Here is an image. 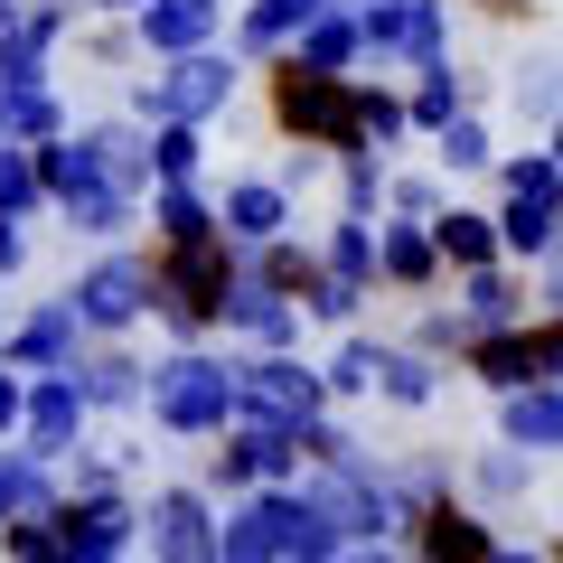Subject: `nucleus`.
I'll return each mask as SVG.
<instances>
[{
	"mask_svg": "<svg viewBox=\"0 0 563 563\" xmlns=\"http://www.w3.org/2000/svg\"><path fill=\"white\" fill-rule=\"evenodd\" d=\"M376 282L395 291V301H442L451 273H442V244H432V225L376 217Z\"/></svg>",
	"mask_w": 563,
	"mask_h": 563,
	"instance_id": "412c9836",
	"label": "nucleus"
},
{
	"mask_svg": "<svg viewBox=\"0 0 563 563\" xmlns=\"http://www.w3.org/2000/svg\"><path fill=\"white\" fill-rule=\"evenodd\" d=\"M357 132H366V151H385V161L413 141V113H404V76H357Z\"/></svg>",
	"mask_w": 563,
	"mask_h": 563,
	"instance_id": "37998d69",
	"label": "nucleus"
},
{
	"mask_svg": "<svg viewBox=\"0 0 563 563\" xmlns=\"http://www.w3.org/2000/svg\"><path fill=\"white\" fill-rule=\"evenodd\" d=\"M442 207H451V179H442L432 161H422V169H395V179H385V217H404V225H432Z\"/></svg>",
	"mask_w": 563,
	"mask_h": 563,
	"instance_id": "8fccbe9b",
	"label": "nucleus"
},
{
	"mask_svg": "<svg viewBox=\"0 0 563 563\" xmlns=\"http://www.w3.org/2000/svg\"><path fill=\"white\" fill-rule=\"evenodd\" d=\"M385 347H395V339H376V329H339V347L320 357V376H329V404H339V413H357V404H376Z\"/></svg>",
	"mask_w": 563,
	"mask_h": 563,
	"instance_id": "72a5a7b5",
	"label": "nucleus"
},
{
	"mask_svg": "<svg viewBox=\"0 0 563 563\" xmlns=\"http://www.w3.org/2000/svg\"><path fill=\"white\" fill-rule=\"evenodd\" d=\"M0 563H66V554H57V526H47V517L0 526Z\"/></svg>",
	"mask_w": 563,
	"mask_h": 563,
	"instance_id": "864d4df0",
	"label": "nucleus"
},
{
	"mask_svg": "<svg viewBox=\"0 0 563 563\" xmlns=\"http://www.w3.org/2000/svg\"><path fill=\"white\" fill-rule=\"evenodd\" d=\"M179 179H217L207 122H151V188H179Z\"/></svg>",
	"mask_w": 563,
	"mask_h": 563,
	"instance_id": "c03bdc74",
	"label": "nucleus"
},
{
	"mask_svg": "<svg viewBox=\"0 0 563 563\" xmlns=\"http://www.w3.org/2000/svg\"><path fill=\"white\" fill-rule=\"evenodd\" d=\"M244 273L263 282V291H282V301H310V282H320V235H273V244H254L244 254Z\"/></svg>",
	"mask_w": 563,
	"mask_h": 563,
	"instance_id": "e433bc0d",
	"label": "nucleus"
},
{
	"mask_svg": "<svg viewBox=\"0 0 563 563\" xmlns=\"http://www.w3.org/2000/svg\"><path fill=\"white\" fill-rule=\"evenodd\" d=\"M301 488L347 544H395L404 536L395 488H385V451H357V461H339V470H301Z\"/></svg>",
	"mask_w": 563,
	"mask_h": 563,
	"instance_id": "1a4fd4ad",
	"label": "nucleus"
},
{
	"mask_svg": "<svg viewBox=\"0 0 563 563\" xmlns=\"http://www.w3.org/2000/svg\"><path fill=\"white\" fill-rule=\"evenodd\" d=\"M451 301L470 310V329H517L526 310H536V273H526V263H479V273L451 282Z\"/></svg>",
	"mask_w": 563,
	"mask_h": 563,
	"instance_id": "c85d7f7f",
	"label": "nucleus"
},
{
	"mask_svg": "<svg viewBox=\"0 0 563 563\" xmlns=\"http://www.w3.org/2000/svg\"><path fill=\"white\" fill-rule=\"evenodd\" d=\"M132 38H141V57H188V47L225 38V10H207V0H141Z\"/></svg>",
	"mask_w": 563,
	"mask_h": 563,
	"instance_id": "cd10ccee",
	"label": "nucleus"
},
{
	"mask_svg": "<svg viewBox=\"0 0 563 563\" xmlns=\"http://www.w3.org/2000/svg\"><path fill=\"white\" fill-rule=\"evenodd\" d=\"M254 85V66L235 57V47H188V57H151L141 76H122V113L132 122H207L217 132L225 113H235V95Z\"/></svg>",
	"mask_w": 563,
	"mask_h": 563,
	"instance_id": "7ed1b4c3",
	"label": "nucleus"
},
{
	"mask_svg": "<svg viewBox=\"0 0 563 563\" xmlns=\"http://www.w3.org/2000/svg\"><path fill=\"white\" fill-rule=\"evenodd\" d=\"M451 10H470V20H526L536 0H451Z\"/></svg>",
	"mask_w": 563,
	"mask_h": 563,
	"instance_id": "13d9d810",
	"label": "nucleus"
},
{
	"mask_svg": "<svg viewBox=\"0 0 563 563\" xmlns=\"http://www.w3.org/2000/svg\"><path fill=\"white\" fill-rule=\"evenodd\" d=\"M339 563H404V544H347Z\"/></svg>",
	"mask_w": 563,
	"mask_h": 563,
	"instance_id": "052dcab7",
	"label": "nucleus"
},
{
	"mask_svg": "<svg viewBox=\"0 0 563 563\" xmlns=\"http://www.w3.org/2000/svg\"><path fill=\"white\" fill-rule=\"evenodd\" d=\"M385 488H395V517H422V507L461 498V451H442V442L385 451Z\"/></svg>",
	"mask_w": 563,
	"mask_h": 563,
	"instance_id": "c756f323",
	"label": "nucleus"
},
{
	"mask_svg": "<svg viewBox=\"0 0 563 563\" xmlns=\"http://www.w3.org/2000/svg\"><path fill=\"white\" fill-rule=\"evenodd\" d=\"M488 563H554V554H544V544H526V536H498V554H488Z\"/></svg>",
	"mask_w": 563,
	"mask_h": 563,
	"instance_id": "bf43d9fd",
	"label": "nucleus"
},
{
	"mask_svg": "<svg viewBox=\"0 0 563 563\" xmlns=\"http://www.w3.org/2000/svg\"><path fill=\"white\" fill-rule=\"evenodd\" d=\"M320 273L385 291V282H376V217H339V207H329V225H320Z\"/></svg>",
	"mask_w": 563,
	"mask_h": 563,
	"instance_id": "a19ab883",
	"label": "nucleus"
},
{
	"mask_svg": "<svg viewBox=\"0 0 563 563\" xmlns=\"http://www.w3.org/2000/svg\"><path fill=\"white\" fill-rule=\"evenodd\" d=\"M0 329H10V310H0Z\"/></svg>",
	"mask_w": 563,
	"mask_h": 563,
	"instance_id": "0e129e2a",
	"label": "nucleus"
},
{
	"mask_svg": "<svg viewBox=\"0 0 563 563\" xmlns=\"http://www.w3.org/2000/svg\"><path fill=\"white\" fill-rule=\"evenodd\" d=\"M385 179H395V161H385V151H339V161H329L339 217H385Z\"/></svg>",
	"mask_w": 563,
	"mask_h": 563,
	"instance_id": "49530a36",
	"label": "nucleus"
},
{
	"mask_svg": "<svg viewBox=\"0 0 563 563\" xmlns=\"http://www.w3.org/2000/svg\"><path fill=\"white\" fill-rule=\"evenodd\" d=\"M310 310L301 301H282V291H263L254 273H235V291H225V347H244V357H282V347H301Z\"/></svg>",
	"mask_w": 563,
	"mask_h": 563,
	"instance_id": "a211bd4d",
	"label": "nucleus"
},
{
	"mask_svg": "<svg viewBox=\"0 0 563 563\" xmlns=\"http://www.w3.org/2000/svg\"><path fill=\"white\" fill-rule=\"evenodd\" d=\"M366 301H376V291H366V282H339V273H320V282H310V320H320V329H366Z\"/></svg>",
	"mask_w": 563,
	"mask_h": 563,
	"instance_id": "3c124183",
	"label": "nucleus"
},
{
	"mask_svg": "<svg viewBox=\"0 0 563 563\" xmlns=\"http://www.w3.org/2000/svg\"><path fill=\"white\" fill-rule=\"evenodd\" d=\"M10 10H20V0H0V29H10Z\"/></svg>",
	"mask_w": 563,
	"mask_h": 563,
	"instance_id": "e2e57ef3",
	"label": "nucleus"
},
{
	"mask_svg": "<svg viewBox=\"0 0 563 563\" xmlns=\"http://www.w3.org/2000/svg\"><path fill=\"white\" fill-rule=\"evenodd\" d=\"M76 20H85V0H20L10 10V29H0V85L20 95V85H57L66 76V47H76Z\"/></svg>",
	"mask_w": 563,
	"mask_h": 563,
	"instance_id": "f8f14e48",
	"label": "nucleus"
},
{
	"mask_svg": "<svg viewBox=\"0 0 563 563\" xmlns=\"http://www.w3.org/2000/svg\"><path fill=\"white\" fill-rule=\"evenodd\" d=\"M498 442L536 451V461H563V385H517V395H498Z\"/></svg>",
	"mask_w": 563,
	"mask_h": 563,
	"instance_id": "2f4dec72",
	"label": "nucleus"
},
{
	"mask_svg": "<svg viewBox=\"0 0 563 563\" xmlns=\"http://www.w3.org/2000/svg\"><path fill=\"white\" fill-rule=\"evenodd\" d=\"M217 225H225V244H235V254H254V244L291 235V225H301V207L273 188V169H225V179H217Z\"/></svg>",
	"mask_w": 563,
	"mask_h": 563,
	"instance_id": "6ab92c4d",
	"label": "nucleus"
},
{
	"mask_svg": "<svg viewBox=\"0 0 563 563\" xmlns=\"http://www.w3.org/2000/svg\"><path fill=\"white\" fill-rule=\"evenodd\" d=\"M235 273H244V254L225 235H207V244H151V320L169 329V347H217Z\"/></svg>",
	"mask_w": 563,
	"mask_h": 563,
	"instance_id": "f03ea898",
	"label": "nucleus"
},
{
	"mask_svg": "<svg viewBox=\"0 0 563 563\" xmlns=\"http://www.w3.org/2000/svg\"><path fill=\"white\" fill-rule=\"evenodd\" d=\"M254 85H263V122H273V141H301V151H366V132H357V76H310V66H291V57H273V66H254Z\"/></svg>",
	"mask_w": 563,
	"mask_h": 563,
	"instance_id": "39448f33",
	"label": "nucleus"
},
{
	"mask_svg": "<svg viewBox=\"0 0 563 563\" xmlns=\"http://www.w3.org/2000/svg\"><path fill=\"white\" fill-rule=\"evenodd\" d=\"M0 95H10V85H0ZM57 132H76V103H66L57 85H20V95L0 103V141L38 151V141H57Z\"/></svg>",
	"mask_w": 563,
	"mask_h": 563,
	"instance_id": "58836bf2",
	"label": "nucleus"
},
{
	"mask_svg": "<svg viewBox=\"0 0 563 563\" xmlns=\"http://www.w3.org/2000/svg\"><path fill=\"white\" fill-rule=\"evenodd\" d=\"M498 113L517 122L526 141H544V122L563 113V57H554V47H526V57L498 76Z\"/></svg>",
	"mask_w": 563,
	"mask_h": 563,
	"instance_id": "bb28decb",
	"label": "nucleus"
},
{
	"mask_svg": "<svg viewBox=\"0 0 563 563\" xmlns=\"http://www.w3.org/2000/svg\"><path fill=\"white\" fill-rule=\"evenodd\" d=\"M544 151H554V161H563V113H554V122H544Z\"/></svg>",
	"mask_w": 563,
	"mask_h": 563,
	"instance_id": "680f3d73",
	"label": "nucleus"
},
{
	"mask_svg": "<svg viewBox=\"0 0 563 563\" xmlns=\"http://www.w3.org/2000/svg\"><path fill=\"white\" fill-rule=\"evenodd\" d=\"M432 244H442V273H451V282L479 273V263H507V254H498V217L470 207V198H451L442 217H432Z\"/></svg>",
	"mask_w": 563,
	"mask_h": 563,
	"instance_id": "f704fd0d",
	"label": "nucleus"
},
{
	"mask_svg": "<svg viewBox=\"0 0 563 563\" xmlns=\"http://www.w3.org/2000/svg\"><path fill=\"white\" fill-rule=\"evenodd\" d=\"M263 169H273V188H282L291 207H301L310 188H329V151H301V141H282V151H273Z\"/></svg>",
	"mask_w": 563,
	"mask_h": 563,
	"instance_id": "603ef678",
	"label": "nucleus"
},
{
	"mask_svg": "<svg viewBox=\"0 0 563 563\" xmlns=\"http://www.w3.org/2000/svg\"><path fill=\"white\" fill-rule=\"evenodd\" d=\"M76 141H85V161H95L103 179L122 188V198H151V122H132V113H95V122H76Z\"/></svg>",
	"mask_w": 563,
	"mask_h": 563,
	"instance_id": "393cba45",
	"label": "nucleus"
},
{
	"mask_svg": "<svg viewBox=\"0 0 563 563\" xmlns=\"http://www.w3.org/2000/svg\"><path fill=\"white\" fill-rule=\"evenodd\" d=\"M141 422L161 432V442H188L207 451L217 432L244 422V357L235 347H161L151 357V395H141Z\"/></svg>",
	"mask_w": 563,
	"mask_h": 563,
	"instance_id": "f257e3e1",
	"label": "nucleus"
},
{
	"mask_svg": "<svg viewBox=\"0 0 563 563\" xmlns=\"http://www.w3.org/2000/svg\"><path fill=\"white\" fill-rule=\"evenodd\" d=\"M536 310H563V244L536 263Z\"/></svg>",
	"mask_w": 563,
	"mask_h": 563,
	"instance_id": "4d7b16f0",
	"label": "nucleus"
},
{
	"mask_svg": "<svg viewBox=\"0 0 563 563\" xmlns=\"http://www.w3.org/2000/svg\"><path fill=\"white\" fill-rule=\"evenodd\" d=\"M488 217H498V254L526 263V273L563 244V161L544 141L498 151V169H488Z\"/></svg>",
	"mask_w": 563,
	"mask_h": 563,
	"instance_id": "20e7f679",
	"label": "nucleus"
},
{
	"mask_svg": "<svg viewBox=\"0 0 563 563\" xmlns=\"http://www.w3.org/2000/svg\"><path fill=\"white\" fill-rule=\"evenodd\" d=\"M76 66L85 76H141V38H132V20H103V10H85L76 20Z\"/></svg>",
	"mask_w": 563,
	"mask_h": 563,
	"instance_id": "79ce46f5",
	"label": "nucleus"
},
{
	"mask_svg": "<svg viewBox=\"0 0 563 563\" xmlns=\"http://www.w3.org/2000/svg\"><path fill=\"white\" fill-rule=\"evenodd\" d=\"M29 254H38V235H29L20 217H0V282H20V273H29Z\"/></svg>",
	"mask_w": 563,
	"mask_h": 563,
	"instance_id": "5fc2aeb1",
	"label": "nucleus"
},
{
	"mask_svg": "<svg viewBox=\"0 0 563 563\" xmlns=\"http://www.w3.org/2000/svg\"><path fill=\"white\" fill-rule=\"evenodd\" d=\"M498 103V76H479V66L442 57V66H422V76H404V113H413V141H432L442 122L461 113H488Z\"/></svg>",
	"mask_w": 563,
	"mask_h": 563,
	"instance_id": "aec40b11",
	"label": "nucleus"
},
{
	"mask_svg": "<svg viewBox=\"0 0 563 563\" xmlns=\"http://www.w3.org/2000/svg\"><path fill=\"white\" fill-rule=\"evenodd\" d=\"M217 526H225V507L207 498L198 479L141 488V554H151V563H225L217 554Z\"/></svg>",
	"mask_w": 563,
	"mask_h": 563,
	"instance_id": "9b49d317",
	"label": "nucleus"
},
{
	"mask_svg": "<svg viewBox=\"0 0 563 563\" xmlns=\"http://www.w3.org/2000/svg\"><path fill=\"white\" fill-rule=\"evenodd\" d=\"M461 376L479 385L488 404H498V395H517V385H544V347H536V310H526L517 329H479V339H470V357H461Z\"/></svg>",
	"mask_w": 563,
	"mask_h": 563,
	"instance_id": "5701e85b",
	"label": "nucleus"
},
{
	"mask_svg": "<svg viewBox=\"0 0 563 563\" xmlns=\"http://www.w3.org/2000/svg\"><path fill=\"white\" fill-rule=\"evenodd\" d=\"M536 488H544V461H536V451H507V442H488V451H461V498L479 507V517H498V526H526Z\"/></svg>",
	"mask_w": 563,
	"mask_h": 563,
	"instance_id": "dca6fc26",
	"label": "nucleus"
},
{
	"mask_svg": "<svg viewBox=\"0 0 563 563\" xmlns=\"http://www.w3.org/2000/svg\"><path fill=\"white\" fill-rule=\"evenodd\" d=\"M66 563H132L141 554V488H66L47 507Z\"/></svg>",
	"mask_w": 563,
	"mask_h": 563,
	"instance_id": "9d476101",
	"label": "nucleus"
},
{
	"mask_svg": "<svg viewBox=\"0 0 563 563\" xmlns=\"http://www.w3.org/2000/svg\"><path fill=\"white\" fill-rule=\"evenodd\" d=\"M432 169H442V179H488V169H498V132H488V113L442 122V132H432Z\"/></svg>",
	"mask_w": 563,
	"mask_h": 563,
	"instance_id": "a18cd8bd",
	"label": "nucleus"
},
{
	"mask_svg": "<svg viewBox=\"0 0 563 563\" xmlns=\"http://www.w3.org/2000/svg\"><path fill=\"white\" fill-rule=\"evenodd\" d=\"M20 413H29V376L0 366V442H20Z\"/></svg>",
	"mask_w": 563,
	"mask_h": 563,
	"instance_id": "6e6d98bb",
	"label": "nucleus"
},
{
	"mask_svg": "<svg viewBox=\"0 0 563 563\" xmlns=\"http://www.w3.org/2000/svg\"><path fill=\"white\" fill-rule=\"evenodd\" d=\"M57 498H66V470H57V461H38L29 442H0V526L47 517Z\"/></svg>",
	"mask_w": 563,
	"mask_h": 563,
	"instance_id": "473e14b6",
	"label": "nucleus"
},
{
	"mask_svg": "<svg viewBox=\"0 0 563 563\" xmlns=\"http://www.w3.org/2000/svg\"><path fill=\"white\" fill-rule=\"evenodd\" d=\"M85 404H95V422H141V395H151V357H141L132 339H95L76 366Z\"/></svg>",
	"mask_w": 563,
	"mask_h": 563,
	"instance_id": "4be33fe9",
	"label": "nucleus"
},
{
	"mask_svg": "<svg viewBox=\"0 0 563 563\" xmlns=\"http://www.w3.org/2000/svg\"><path fill=\"white\" fill-rule=\"evenodd\" d=\"M291 66H310V76H366V47H357V10H320V20L291 38Z\"/></svg>",
	"mask_w": 563,
	"mask_h": 563,
	"instance_id": "c9c22d12",
	"label": "nucleus"
},
{
	"mask_svg": "<svg viewBox=\"0 0 563 563\" xmlns=\"http://www.w3.org/2000/svg\"><path fill=\"white\" fill-rule=\"evenodd\" d=\"M0 217H20V225H47L38 151H20V141H0Z\"/></svg>",
	"mask_w": 563,
	"mask_h": 563,
	"instance_id": "de8ad7c7",
	"label": "nucleus"
},
{
	"mask_svg": "<svg viewBox=\"0 0 563 563\" xmlns=\"http://www.w3.org/2000/svg\"><path fill=\"white\" fill-rule=\"evenodd\" d=\"M357 10L366 76H422V66L461 57V10L451 0H347Z\"/></svg>",
	"mask_w": 563,
	"mask_h": 563,
	"instance_id": "423d86ee",
	"label": "nucleus"
},
{
	"mask_svg": "<svg viewBox=\"0 0 563 563\" xmlns=\"http://www.w3.org/2000/svg\"><path fill=\"white\" fill-rule=\"evenodd\" d=\"M141 235H151V244H207V235H225V225H217V179L151 188V207H141Z\"/></svg>",
	"mask_w": 563,
	"mask_h": 563,
	"instance_id": "7c9ffc66",
	"label": "nucleus"
},
{
	"mask_svg": "<svg viewBox=\"0 0 563 563\" xmlns=\"http://www.w3.org/2000/svg\"><path fill=\"white\" fill-rule=\"evenodd\" d=\"M320 10H339V0H235L225 47H235L244 66H273V57H291V38H301Z\"/></svg>",
	"mask_w": 563,
	"mask_h": 563,
	"instance_id": "b1692460",
	"label": "nucleus"
},
{
	"mask_svg": "<svg viewBox=\"0 0 563 563\" xmlns=\"http://www.w3.org/2000/svg\"><path fill=\"white\" fill-rule=\"evenodd\" d=\"M20 442L38 461H76L95 442V404H85L76 376H29V413H20Z\"/></svg>",
	"mask_w": 563,
	"mask_h": 563,
	"instance_id": "f3484780",
	"label": "nucleus"
},
{
	"mask_svg": "<svg viewBox=\"0 0 563 563\" xmlns=\"http://www.w3.org/2000/svg\"><path fill=\"white\" fill-rule=\"evenodd\" d=\"M85 339H141L151 320V244H85V263L66 273Z\"/></svg>",
	"mask_w": 563,
	"mask_h": 563,
	"instance_id": "0eeeda50",
	"label": "nucleus"
},
{
	"mask_svg": "<svg viewBox=\"0 0 563 563\" xmlns=\"http://www.w3.org/2000/svg\"><path fill=\"white\" fill-rule=\"evenodd\" d=\"M244 357V347H235ZM310 413H329V376L301 357V347H282V357H244V422H310Z\"/></svg>",
	"mask_w": 563,
	"mask_h": 563,
	"instance_id": "4468645a",
	"label": "nucleus"
},
{
	"mask_svg": "<svg viewBox=\"0 0 563 563\" xmlns=\"http://www.w3.org/2000/svg\"><path fill=\"white\" fill-rule=\"evenodd\" d=\"M0 103H10V95H0Z\"/></svg>",
	"mask_w": 563,
	"mask_h": 563,
	"instance_id": "69168bd1",
	"label": "nucleus"
},
{
	"mask_svg": "<svg viewBox=\"0 0 563 563\" xmlns=\"http://www.w3.org/2000/svg\"><path fill=\"white\" fill-rule=\"evenodd\" d=\"M442 385H451V366H432L422 347L395 339V347H385V376H376V404H385V413H432Z\"/></svg>",
	"mask_w": 563,
	"mask_h": 563,
	"instance_id": "4c0bfd02",
	"label": "nucleus"
},
{
	"mask_svg": "<svg viewBox=\"0 0 563 563\" xmlns=\"http://www.w3.org/2000/svg\"><path fill=\"white\" fill-rule=\"evenodd\" d=\"M291 442H301V470H339V461H357V422L329 404V413H310V422H291Z\"/></svg>",
	"mask_w": 563,
	"mask_h": 563,
	"instance_id": "09e8293b",
	"label": "nucleus"
},
{
	"mask_svg": "<svg viewBox=\"0 0 563 563\" xmlns=\"http://www.w3.org/2000/svg\"><path fill=\"white\" fill-rule=\"evenodd\" d=\"M188 479H198L217 507H235V498H254V488H291L301 479V442H291L282 422H235V432H217V442L198 451Z\"/></svg>",
	"mask_w": 563,
	"mask_h": 563,
	"instance_id": "6e6552de",
	"label": "nucleus"
},
{
	"mask_svg": "<svg viewBox=\"0 0 563 563\" xmlns=\"http://www.w3.org/2000/svg\"><path fill=\"white\" fill-rule=\"evenodd\" d=\"M470 339H479V329H470V310H461V301H413V320H404V347H422V357L451 366V376H461Z\"/></svg>",
	"mask_w": 563,
	"mask_h": 563,
	"instance_id": "ea45409f",
	"label": "nucleus"
},
{
	"mask_svg": "<svg viewBox=\"0 0 563 563\" xmlns=\"http://www.w3.org/2000/svg\"><path fill=\"white\" fill-rule=\"evenodd\" d=\"M263 507H273V563H339L347 554V536L310 507L301 479H291V488H263Z\"/></svg>",
	"mask_w": 563,
	"mask_h": 563,
	"instance_id": "a878e982",
	"label": "nucleus"
},
{
	"mask_svg": "<svg viewBox=\"0 0 563 563\" xmlns=\"http://www.w3.org/2000/svg\"><path fill=\"white\" fill-rule=\"evenodd\" d=\"M498 536H507L498 517H479L470 498H442V507H422V517H404L395 544H404V563H488Z\"/></svg>",
	"mask_w": 563,
	"mask_h": 563,
	"instance_id": "2eb2a0df",
	"label": "nucleus"
},
{
	"mask_svg": "<svg viewBox=\"0 0 563 563\" xmlns=\"http://www.w3.org/2000/svg\"><path fill=\"white\" fill-rule=\"evenodd\" d=\"M85 347H95V339H85V320H76V301H66V291L10 310V329H0V366H20V376H76Z\"/></svg>",
	"mask_w": 563,
	"mask_h": 563,
	"instance_id": "ddd939ff",
	"label": "nucleus"
}]
</instances>
